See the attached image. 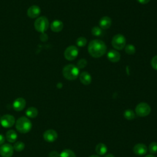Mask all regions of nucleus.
I'll use <instances>...</instances> for the list:
<instances>
[{"mask_svg": "<svg viewBox=\"0 0 157 157\" xmlns=\"http://www.w3.org/2000/svg\"><path fill=\"white\" fill-rule=\"evenodd\" d=\"M87 65V61L85 59H80L77 63V67L78 69H83Z\"/></svg>", "mask_w": 157, "mask_h": 157, "instance_id": "cd10ccee", "label": "nucleus"}, {"mask_svg": "<svg viewBox=\"0 0 157 157\" xmlns=\"http://www.w3.org/2000/svg\"><path fill=\"white\" fill-rule=\"evenodd\" d=\"M48 157H59V153L57 151H52L49 153Z\"/></svg>", "mask_w": 157, "mask_h": 157, "instance_id": "c756f323", "label": "nucleus"}, {"mask_svg": "<svg viewBox=\"0 0 157 157\" xmlns=\"http://www.w3.org/2000/svg\"><path fill=\"white\" fill-rule=\"evenodd\" d=\"M25 145L23 142L18 141L14 144L13 148V150H15L17 151H21L25 148Z\"/></svg>", "mask_w": 157, "mask_h": 157, "instance_id": "5701e85b", "label": "nucleus"}, {"mask_svg": "<svg viewBox=\"0 0 157 157\" xmlns=\"http://www.w3.org/2000/svg\"><path fill=\"white\" fill-rule=\"evenodd\" d=\"M149 151L151 154H155L157 153V142H152L150 144L148 147Z\"/></svg>", "mask_w": 157, "mask_h": 157, "instance_id": "bb28decb", "label": "nucleus"}, {"mask_svg": "<svg viewBox=\"0 0 157 157\" xmlns=\"http://www.w3.org/2000/svg\"><path fill=\"white\" fill-rule=\"evenodd\" d=\"M15 123V117L9 114H6L1 117L0 119V123L2 127L5 128H9L14 125Z\"/></svg>", "mask_w": 157, "mask_h": 157, "instance_id": "6e6552de", "label": "nucleus"}, {"mask_svg": "<svg viewBox=\"0 0 157 157\" xmlns=\"http://www.w3.org/2000/svg\"><path fill=\"white\" fill-rule=\"evenodd\" d=\"M26 115L29 118H34L38 115V110L34 107H30L26 109Z\"/></svg>", "mask_w": 157, "mask_h": 157, "instance_id": "aec40b11", "label": "nucleus"}, {"mask_svg": "<svg viewBox=\"0 0 157 157\" xmlns=\"http://www.w3.org/2000/svg\"><path fill=\"white\" fill-rule=\"evenodd\" d=\"M95 151L99 155H104L107 151V146L103 143H99L95 147Z\"/></svg>", "mask_w": 157, "mask_h": 157, "instance_id": "6ab92c4d", "label": "nucleus"}, {"mask_svg": "<svg viewBox=\"0 0 157 157\" xmlns=\"http://www.w3.org/2000/svg\"><path fill=\"white\" fill-rule=\"evenodd\" d=\"M133 151L136 155L142 156L147 152V147L144 144H137L133 147Z\"/></svg>", "mask_w": 157, "mask_h": 157, "instance_id": "f8f14e48", "label": "nucleus"}, {"mask_svg": "<svg viewBox=\"0 0 157 157\" xmlns=\"http://www.w3.org/2000/svg\"><path fill=\"white\" fill-rule=\"evenodd\" d=\"M78 54V50L76 46L71 45L66 48L64 51V58L69 61H72L75 59Z\"/></svg>", "mask_w": 157, "mask_h": 157, "instance_id": "0eeeda50", "label": "nucleus"}, {"mask_svg": "<svg viewBox=\"0 0 157 157\" xmlns=\"http://www.w3.org/2000/svg\"><path fill=\"white\" fill-rule=\"evenodd\" d=\"M13 154V148L10 144H4L0 147V155L2 157H12Z\"/></svg>", "mask_w": 157, "mask_h": 157, "instance_id": "1a4fd4ad", "label": "nucleus"}, {"mask_svg": "<svg viewBox=\"0 0 157 157\" xmlns=\"http://www.w3.org/2000/svg\"><path fill=\"white\" fill-rule=\"evenodd\" d=\"M79 78L80 82L85 85H88L90 84L92 80L91 75L86 71L81 72V74L79 75Z\"/></svg>", "mask_w": 157, "mask_h": 157, "instance_id": "dca6fc26", "label": "nucleus"}, {"mask_svg": "<svg viewBox=\"0 0 157 157\" xmlns=\"http://www.w3.org/2000/svg\"><path fill=\"white\" fill-rule=\"evenodd\" d=\"M125 52L128 55H133L136 52V48L132 44H128L125 46Z\"/></svg>", "mask_w": 157, "mask_h": 157, "instance_id": "393cba45", "label": "nucleus"}, {"mask_svg": "<svg viewBox=\"0 0 157 157\" xmlns=\"http://www.w3.org/2000/svg\"><path fill=\"white\" fill-rule=\"evenodd\" d=\"M17 137L18 136L17 132L13 129L9 130L6 134V138L7 140L10 143L15 142L17 139Z\"/></svg>", "mask_w": 157, "mask_h": 157, "instance_id": "a211bd4d", "label": "nucleus"}, {"mask_svg": "<svg viewBox=\"0 0 157 157\" xmlns=\"http://www.w3.org/2000/svg\"><path fill=\"white\" fill-rule=\"evenodd\" d=\"M107 57L110 61L112 63H117L120 59V54L118 52L115 50H111L108 52Z\"/></svg>", "mask_w": 157, "mask_h": 157, "instance_id": "2eb2a0df", "label": "nucleus"}, {"mask_svg": "<svg viewBox=\"0 0 157 157\" xmlns=\"http://www.w3.org/2000/svg\"><path fill=\"white\" fill-rule=\"evenodd\" d=\"M151 65L152 67L157 71V55L155 56L151 60Z\"/></svg>", "mask_w": 157, "mask_h": 157, "instance_id": "c85d7f7f", "label": "nucleus"}, {"mask_svg": "<svg viewBox=\"0 0 157 157\" xmlns=\"http://www.w3.org/2000/svg\"><path fill=\"white\" fill-rule=\"evenodd\" d=\"M88 51L92 57L100 58L106 53L107 47L102 40L94 39L89 43Z\"/></svg>", "mask_w": 157, "mask_h": 157, "instance_id": "f257e3e1", "label": "nucleus"}, {"mask_svg": "<svg viewBox=\"0 0 157 157\" xmlns=\"http://www.w3.org/2000/svg\"><path fill=\"white\" fill-rule=\"evenodd\" d=\"M58 134L54 129H48L43 134L44 139L47 142H53L56 140Z\"/></svg>", "mask_w": 157, "mask_h": 157, "instance_id": "9d476101", "label": "nucleus"}, {"mask_svg": "<svg viewBox=\"0 0 157 157\" xmlns=\"http://www.w3.org/2000/svg\"><path fill=\"white\" fill-rule=\"evenodd\" d=\"M145 157H155V156H154L153 155H148L145 156Z\"/></svg>", "mask_w": 157, "mask_h": 157, "instance_id": "f704fd0d", "label": "nucleus"}, {"mask_svg": "<svg viewBox=\"0 0 157 157\" xmlns=\"http://www.w3.org/2000/svg\"><path fill=\"white\" fill-rule=\"evenodd\" d=\"M104 157H115L112 154H107V155H105V156H104Z\"/></svg>", "mask_w": 157, "mask_h": 157, "instance_id": "473e14b6", "label": "nucleus"}, {"mask_svg": "<svg viewBox=\"0 0 157 157\" xmlns=\"http://www.w3.org/2000/svg\"><path fill=\"white\" fill-rule=\"evenodd\" d=\"M112 45L117 50H122L126 46V39L122 34L115 35L112 39Z\"/></svg>", "mask_w": 157, "mask_h": 157, "instance_id": "20e7f679", "label": "nucleus"}, {"mask_svg": "<svg viewBox=\"0 0 157 157\" xmlns=\"http://www.w3.org/2000/svg\"><path fill=\"white\" fill-rule=\"evenodd\" d=\"M59 157H76L74 152L69 149H65L59 154Z\"/></svg>", "mask_w": 157, "mask_h": 157, "instance_id": "412c9836", "label": "nucleus"}, {"mask_svg": "<svg viewBox=\"0 0 157 157\" xmlns=\"http://www.w3.org/2000/svg\"><path fill=\"white\" fill-rule=\"evenodd\" d=\"M63 75L65 78L69 80H74L79 75V69L74 64H67L63 69Z\"/></svg>", "mask_w": 157, "mask_h": 157, "instance_id": "7ed1b4c3", "label": "nucleus"}, {"mask_svg": "<svg viewBox=\"0 0 157 157\" xmlns=\"http://www.w3.org/2000/svg\"><path fill=\"white\" fill-rule=\"evenodd\" d=\"M5 142V137L4 135L0 134V145L4 144Z\"/></svg>", "mask_w": 157, "mask_h": 157, "instance_id": "7c9ffc66", "label": "nucleus"}, {"mask_svg": "<svg viewBox=\"0 0 157 157\" xmlns=\"http://www.w3.org/2000/svg\"><path fill=\"white\" fill-rule=\"evenodd\" d=\"M26 106V101L23 98H17L13 102V108L16 111H21Z\"/></svg>", "mask_w": 157, "mask_h": 157, "instance_id": "9b49d317", "label": "nucleus"}, {"mask_svg": "<svg viewBox=\"0 0 157 157\" xmlns=\"http://www.w3.org/2000/svg\"><path fill=\"white\" fill-rule=\"evenodd\" d=\"M99 25L102 29H107L110 27L112 25V20L109 17H102L99 20Z\"/></svg>", "mask_w": 157, "mask_h": 157, "instance_id": "4468645a", "label": "nucleus"}, {"mask_svg": "<svg viewBox=\"0 0 157 157\" xmlns=\"http://www.w3.org/2000/svg\"><path fill=\"white\" fill-rule=\"evenodd\" d=\"M50 28L52 31L55 33L60 32L63 28V23L59 20H56L52 21L50 25Z\"/></svg>", "mask_w": 157, "mask_h": 157, "instance_id": "f3484780", "label": "nucleus"}, {"mask_svg": "<svg viewBox=\"0 0 157 157\" xmlns=\"http://www.w3.org/2000/svg\"><path fill=\"white\" fill-rule=\"evenodd\" d=\"M136 113L139 117H146L151 112L150 106L146 102H140L138 104L135 109Z\"/></svg>", "mask_w": 157, "mask_h": 157, "instance_id": "423d86ee", "label": "nucleus"}, {"mask_svg": "<svg viewBox=\"0 0 157 157\" xmlns=\"http://www.w3.org/2000/svg\"><path fill=\"white\" fill-rule=\"evenodd\" d=\"M89 157H100L99 156H98V155H93L91 156H90Z\"/></svg>", "mask_w": 157, "mask_h": 157, "instance_id": "72a5a7b5", "label": "nucleus"}, {"mask_svg": "<svg viewBox=\"0 0 157 157\" xmlns=\"http://www.w3.org/2000/svg\"><path fill=\"white\" fill-rule=\"evenodd\" d=\"M48 20L45 17H39L34 22V28L38 32L44 33L48 29Z\"/></svg>", "mask_w": 157, "mask_h": 157, "instance_id": "39448f33", "label": "nucleus"}, {"mask_svg": "<svg viewBox=\"0 0 157 157\" xmlns=\"http://www.w3.org/2000/svg\"><path fill=\"white\" fill-rule=\"evenodd\" d=\"M138 2L142 4H146L150 2V0H137Z\"/></svg>", "mask_w": 157, "mask_h": 157, "instance_id": "2f4dec72", "label": "nucleus"}, {"mask_svg": "<svg viewBox=\"0 0 157 157\" xmlns=\"http://www.w3.org/2000/svg\"><path fill=\"white\" fill-rule=\"evenodd\" d=\"M15 127L17 131L25 134L29 132L32 128V123L30 120L26 117H21L15 122Z\"/></svg>", "mask_w": 157, "mask_h": 157, "instance_id": "f03ea898", "label": "nucleus"}, {"mask_svg": "<svg viewBox=\"0 0 157 157\" xmlns=\"http://www.w3.org/2000/svg\"><path fill=\"white\" fill-rule=\"evenodd\" d=\"M91 33L94 36H100L102 34V30L99 26H94L91 29Z\"/></svg>", "mask_w": 157, "mask_h": 157, "instance_id": "a878e982", "label": "nucleus"}, {"mask_svg": "<svg viewBox=\"0 0 157 157\" xmlns=\"http://www.w3.org/2000/svg\"><path fill=\"white\" fill-rule=\"evenodd\" d=\"M40 13V9L37 6H32L27 10L28 16L31 18L37 17Z\"/></svg>", "mask_w": 157, "mask_h": 157, "instance_id": "ddd939ff", "label": "nucleus"}, {"mask_svg": "<svg viewBox=\"0 0 157 157\" xmlns=\"http://www.w3.org/2000/svg\"><path fill=\"white\" fill-rule=\"evenodd\" d=\"M124 117L128 120H131L135 118L136 115H135V113L134 112L133 110H131V109H128L124 111V113H123Z\"/></svg>", "mask_w": 157, "mask_h": 157, "instance_id": "4be33fe9", "label": "nucleus"}, {"mask_svg": "<svg viewBox=\"0 0 157 157\" xmlns=\"http://www.w3.org/2000/svg\"><path fill=\"white\" fill-rule=\"evenodd\" d=\"M87 40L84 37H79L76 40V45L79 47H83L86 44Z\"/></svg>", "mask_w": 157, "mask_h": 157, "instance_id": "b1692460", "label": "nucleus"}]
</instances>
